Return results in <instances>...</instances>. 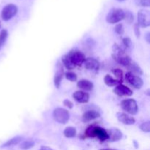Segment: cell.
Masks as SVG:
<instances>
[{"mask_svg": "<svg viewBox=\"0 0 150 150\" xmlns=\"http://www.w3.org/2000/svg\"><path fill=\"white\" fill-rule=\"evenodd\" d=\"M112 57L117 62L123 66H127L130 64L132 59L129 56L126 54L125 50L118 44L115 43L112 47Z\"/></svg>", "mask_w": 150, "mask_h": 150, "instance_id": "cell-1", "label": "cell"}, {"mask_svg": "<svg viewBox=\"0 0 150 150\" xmlns=\"http://www.w3.org/2000/svg\"><path fill=\"white\" fill-rule=\"evenodd\" d=\"M23 138L22 137V136H16V137H13L11 139H10V140L7 141L5 143H4L2 145H1V147L4 148V147H10V146H15V145H17L18 144H20L21 142L23 141Z\"/></svg>", "mask_w": 150, "mask_h": 150, "instance_id": "cell-18", "label": "cell"}, {"mask_svg": "<svg viewBox=\"0 0 150 150\" xmlns=\"http://www.w3.org/2000/svg\"><path fill=\"white\" fill-rule=\"evenodd\" d=\"M40 150H53L51 149V147H49V146H42L40 147Z\"/></svg>", "mask_w": 150, "mask_h": 150, "instance_id": "cell-34", "label": "cell"}, {"mask_svg": "<svg viewBox=\"0 0 150 150\" xmlns=\"http://www.w3.org/2000/svg\"><path fill=\"white\" fill-rule=\"evenodd\" d=\"M125 18L124 10L120 8L111 9L106 16V21L108 23L114 24L121 21Z\"/></svg>", "mask_w": 150, "mask_h": 150, "instance_id": "cell-3", "label": "cell"}, {"mask_svg": "<svg viewBox=\"0 0 150 150\" xmlns=\"http://www.w3.org/2000/svg\"><path fill=\"white\" fill-rule=\"evenodd\" d=\"M114 92L117 95L120 97H122V96H131L133 95V91L130 89V88L127 87L125 85L120 84L117 85V86H115V88L114 89Z\"/></svg>", "mask_w": 150, "mask_h": 150, "instance_id": "cell-10", "label": "cell"}, {"mask_svg": "<svg viewBox=\"0 0 150 150\" xmlns=\"http://www.w3.org/2000/svg\"><path fill=\"white\" fill-rule=\"evenodd\" d=\"M35 146V142L32 140H26L24 141V142H21L19 146V147L21 148V149L23 150H26V149H31L32 147Z\"/></svg>", "mask_w": 150, "mask_h": 150, "instance_id": "cell-23", "label": "cell"}, {"mask_svg": "<svg viewBox=\"0 0 150 150\" xmlns=\"http://www.w3.org/2000/svg\"><path fill=\"white\" fill-rule=\"evenodd\" d=\"M100 150H117V149H103Z\"/></svg>", "mask_w": 150, "mask_h": 150, "instance_id": "cell-36", "label": "cell"}, {"mask_svg": "<svg viewBox=\"0 0 150 150\" xmlns=\"http://www.w3.org/2000/svg\"><path fill=\"white\" fill-rule=\"evenodd\" d=\"M134 32L135 35L137 38H139L140 37V29H139V26L138 23L134 25Z\"/></svg>", "mask_w": 150, "mask_h": 150, "instance_id": "cell-33", "label": "cell"}, {"mask_svg": "<svg viewBox=\"0 0 150 150\" xmlns=\"http://www.w3.org/2000/svg\"><path fill=\"white\" fill-rule=\"evenodd\" d=\"M63 78V68L62 65L60 62H58L57 67V71H56L55 75H54V85H55L56 88L59 89L61 86L62 80Z\"/></svg>", "mask_w": 150, "mask_h": 150, "instance_id": "cell-13", "label": "cell"}, {"mask_svg": "<svg viewBox=\"0 0 150 150\" xmlns=\"http://www.w3.org/2000/svg\"><path fill=\"white\" fill-rule=\"evenodd\" d=\"M145 38H146V41H147L148 43H149L150 42V33L149 32H147L146 35V36H145Z\"/></svg>", "mask_w": 150, "mask_h": 150, "instance_id": "cell-35", "label": "cell"}, {"mask_svg": "<svg viewBox=\"0 0 150 150\" xmlns=\"http://www.w3.org/2000/svg\"><path fill=\"white\" fill-rule=\"evenodd\" d=\"M65 77L67 80L70 81L72 82H74L77 81V75L76 73H73V72H67L65 73Z\"/></svg>", "mask_w": 150, "mask_h": 150, "instance_id": "cell-26", "label": "cell"}, {"mask_svg": "<svg viewBox=\"0 0 150 150\" xmlns=\"http://www.w3.org/2000/svg\"><path fill=\"white\" fill-rule=\"evenodd\" d=\"M85 67L89 70H92V71H98L100 69V62L95 58L92 57H89L85 59L84 62Z\"/></svg>", "mask_w": 150, "mask_h": 150, "instance_id": "cell-12", "label": "cell"}, {"mask_svg": "<svg viewBox=\"0 0 150 150\" xmlns=\"http://www.w3.org/2000/svg\"><path fill=\"white\" fill-rule=\"evenodd\" d=\"M112 73H114V76H116L117 77V80L120 81H122V78H123V73L120 69L119 68H116V69H113L112 70Z\"/></svg>", "mask_w": 150, "mask_h": 150, "instance_id": "cell-27", "label": "cell"}, {"mask_svg": "<svg viewBox=\"0 0 150 150\" xmlns=\"http://www.w3.org/2000/svg\"><path fill=\"white\" fill-rule=\"evenodd\" d=\"M140 130L144 133H149L150 132V122L146 121L142 123L139 127Z\"/></svg>", "mask_w": 150, "mask_h": 150, "instance_id": "cell-25", "label": "cell"}, {"mask_svg": "<svg viewBox=\"0 0 150 150\" xmlns=\"http://www.w3.org/2000/svg\"><path fill=\"white\" fill-rule=\"evenodd\" d=\"M100 117V114L99 112L94 110H90V111H86L82 116V121L83 122H87L92 121V120H95L97 118H99Z\"/></svg>", "mask_w": 150, "mask_h": 150, "instance_id": "cell-16", "label": "cell"}, {"mask_svg": "<svg viewBox=\"0 0 150 150\" xmlns=\"http://www.w3.org/2000/svg\"><path fill=\"white\" fill-rule=\"evenodd\" d=\"M122 42L123 45H125L126 48H130L132 45V42L130 38H124L122 39Z\"/></svg>", "mask_w": 150, "mask_h": 150, "instance_id": "cell-31", "label": "cell"}, {"mask_svg": "<svg viewBox=\"0 0 150 150\" xmlns=\"http://www.w3.org/2000/svg\"><path fill=\"white\" fill-rule=\"evenodd\" d=\"M18 13L17 6L13 4H8L2 9L1 17L3 21H7L13 18Z\"/></svg>", "mask_w": 150, "mask_h": 150, "instance_id": "cell-6", "label": "cell"}, {"mask_svg": "<svg viewBox=\"0 0 150 150\" xmlns=\"http://www.w3.org/2000/svg\"><path fill=\"white\" fill-rule=\"evenodd\" d=\"M76 129L73 127H67L64 130L63 134L67 138H74L76 136Z\"/></svg>", "mask_w": 150, "mask_h": 150, "instance_id": "cell-20", "label": "cell"}, {"mask_svg": "<svg viewBox=\"0 0 150 150\" xmlns=\"http://www.w3.org/2000/svg\"><path fill=\"white\" fill-rule=\"evenodd\" d=\"M85 136L89 138H98L102 142L108 139L106 130L99 126H89L85 131Z\"/></svg>", "mask_w": 150, "mask_h": 150, "instance_id": "cell-2", "label": "cell"}, {"mask_svg": "<svg viewBox=\"0 0 150 150\" xmlns=\"http://www.w3.org/2000/svg\"><path fill=\"white\" fill-rule=\"evenodd\" d=\"M127 67H128L130 70H131L133 72L136 73V74L143 75V71H142V68H141L140 66H139L137 63L135 62L132 61L131 62H130V64L127 66Z\"/></svg>", "mask_w": 150, "mask_h": 150, "instance_id": "cell-21", "label": "cell"}, {"mask_svg": "<svg viewBox=\"0 0 150 150\" xmlns=\"http://www.w3.org/2000/svg\"><path fill=\"white\" fill-rule=\"evenodd\" d=\"M62 62L64 64V67L67 69V70H73L75 67V66L73 65V63L71 62V61L69 59L68 56L67 55H64L62 57Z\"/></svg>", "mask_w": 150, "mask_h": 150, "instance_id": "cell-22", "label": "cell"}, {"mask_svg": "<svg viewBox=\"0 0 150 150\" xmlns=\"http://www.w3.org/2000/svg\"><path fill=\"white\" fill-rule=\"evenodd\" d=\"M75 100L80 103H86L89 100V95L83 91H76L73 94Z\"/></svg>", "mask_w": 150, "mask_h": 150, "instance_id": "cell-14", "label": "cell"}, {"mask_svg": "<svg viewBox=\"0 0 150 150\" xmlns=\"http://www.w3.org/2000/svg\"><path fill=\"white\" fill-rule=\"evenodd\" d=\"M77 86L81 89H83L85 91H91L93 89L94 84L90 81L86 80V79H82L78 81Z\"/></svg>", "mask_w": 150, "mask_h": 150, "instance_id": "cell-17", "label": "cell"}, {"mask_svg": "<svg viewBox=\"0 0 150 150\" xmlns=\"http://www.w3.org/2000/svg\"><path fill=\"white\" fill-rule=\"evenodd\" d=\"M114 30H115L116 33H117L118 35H122L124 34L125 32V29L124 26L122 23H118L115 26V28H114Z\"/></svg>", "mask_w": 150, "mask_h": 150, "instance_id": "cell-30", "label": "cell"}, {"mask_svg": "<svg viewBox=\"0 0 150 150\" xmlns=\"http://www.w3.org/2000/svg\"><path fill=\"white\" fill-rule=\"evenodd\" d=\"M125 79L127 81L136 89H139L143 86L144 82L142 78L133 74L131 72H128V73H126Z\"/></svg>", "mask_w": 150, "mask_h": 150, "instance_id": "cell-9", "label": "cell"}, {"mask_svg": "<svg viewBox=\"0 0 150 150\" xmlns=\"http://www.w3.org/2000/svg\"><path fill=\"white\" fill-rule=\"evenodd\" d=\"M108 136V141L110 142H118L122 138V133L117 128H111L106 130Z\"/></svg>", "mask_w": 150, "mask_h": 150, "instance_id": "cell-15", "label": "cell"}, {"mask_svg": "<svg viewBox=\"0 0 150 150\" xmlns=\"http://www.w3.org/2000/svg\"><path fill=\"white\" fill-rule=\"evenodd\" d=\"M67 55L68 56L69 59L75 67L81 66L82 64H83L85 59H86L84 54L81 51H78V50H72Z\"/></svg>", "mask_w": 150, "mask_h": 150, "instance_id": "cell-7", "label": "cell"}, {"mask_svg": "<svg viewBox=\"0 0 150 150\" xmlns=\"http://www.w3.org/2000/svg\"><path fill=\"white\" fill-rule=\"evenodd\" d=\"M53 117L57 122L64 125L70 120V114L67 110L62 108H57L54 110Z\"/></svg>", "mask_w": 150, "mask_h": 150, "instance_id": "cell-4", "label": "cell"}, {"mask_svg": "<svg viewBox=\"0 0 150 150\" xmlns=\"http://www.w3.org/2000/svg\"><path fill=\"white\" fill-rule=\"evenodd\" d=\"M117 118L119 120V122H122V124L126 125H132L136 122V120L133 117L127 115L125 113L118 112L117 114Z\"/></svg>", "mask_w": 150, "mask_h": 150, "instance_id": "cell-11", "label": "cell"}, {"mask_svg": "<svg viewBox=\"0 0 150 150\" xmlns=\"http://www.w3.org/2000/svg\"><path fill=\"white\" fill-rule=\"evenodd\" d=\"M8 37V32L6 29H2L0 32V49L3 47Z\"/></svg>", "mask_w": 150, "mask_h": 150, "instance_id": "cell-24", "label": "cell"}, {"mask_svg": "<svg viewBox=\"0 0 150 150\" xmlns=\"http://www.w3.org/2000/svg\"><path fill=\"white\" fill-rule=\"evenodd\" d=\"M138 24L143 28L149 26L150 13L148 10L142 9L138 13Z\"/></svg>", "mask_w": 150, "mask_h": 150, "instance_id": "cell-8", "label": "cell"}, {"mask_svg": "<svg viewBox=\"0 0 150 150\" xmlns=\"http://www.w3.org/2000/svg\"><path fill=\"white\" fill-rule=\"evenodd\" d=\"M0 27H1V23H0Z\"/></svg>", "mask_w": 150, "mask_h": 150, "instance_id": "cell-38", "label": "cell"}, {"mask_svg": "<svg viewBox=\"0 0 150 150\" xmlns=\"http://www.w3.org/2000/svg\"><path fill=\"white\" fill-rule=\"evenodd\" d=\"M136 5L141 7H149L150 6V0H135Z\"/></svg>", "mask_w": 150, "mask_h": 150, "instance_id": "cell-28", "label": "cell"}, {"mask_svg": "<svg viewBox=\"0 0 150 150\" xmlns=\"http://www.w3.org/2000/svg\"><path fill=\"white\" fill-rule=\"evenodd\" d=\"M104 83L108 86H116L117 85L120 84L122 83V81H118L117 79H113L110 75H106L104 77Z\"/></svg>", "mask_w": 150, "mask_h": 150, "instance_id": "cell-19", "label": "cell"}, {"mask_svg": "<svg viewBox=\"0 0 150 150\" xmlns=\"http://www.w3.org/2000/svg\"><path fill=\"white\" fill-rule=\"evenodd\" d=\"M63 105H64V106L67 107V108H68L69 109H72V108H73V102H71V101L69 100H64L63 101Z\"/></svg>", "mask_w": 150, "mask_h": 150, "instance_id": "cell-32", "label": "cell"}, {"mask_svg": "<svg viewBox=\"0 0 150 150\" xmlns=\"http://www.w3.org/2000/svg\"><path fill=\"white\" fill-rule=\"evenodd\" d=\"M121 107L125 111L131 115H136L139 111L136 101L133 99H125L121 102Z\"/></svg>", "mask_w": 150, "mask_h": 150, "instance_id": "cell-5", "label": "cell"}, {"mask_svg": "<svg viewBox=\"0 0 150 150\" xmlns=\"http://www.w3.org/2000/svg\"><path fill=\"white\" fill-rule=\"evenodd\" d=\"M124 19H125L126 21H127L128 23H132V22L133 21V20H134V17H133V13L130 11L125 12Z\"/></svg>", "mask_w": 150, "mask_h": 150, "instance_id": "cell-29", "label": "cell"}, {"mask_svg": "<svg viewBox=\"0 0 150 150\" xmlns=\"http://www.w3.org/2000/svg\"><path fill=\"white\" fill-rule=\"evenodd\" d=\"M117 1H125V0H117Z\"/></svg>", "mask_w": 150, "mask_h": 150, "instance_id": "cell-37", "label": "cell"}]
</instances>
